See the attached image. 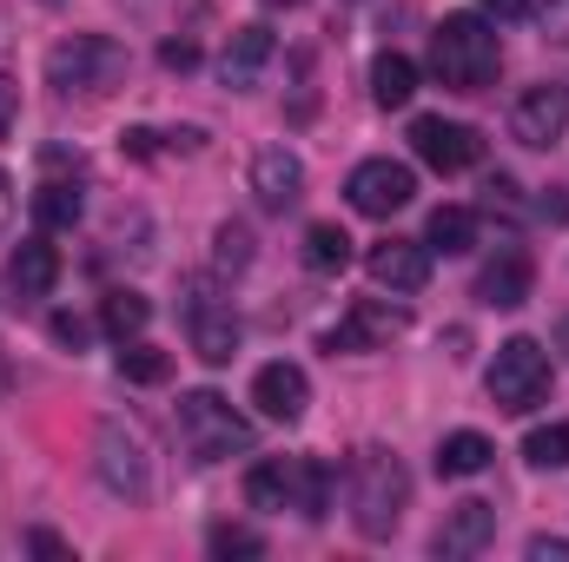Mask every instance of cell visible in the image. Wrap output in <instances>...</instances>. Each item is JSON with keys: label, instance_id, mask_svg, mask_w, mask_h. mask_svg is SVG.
Returning a JSON list of instances; mask_svg holds the SVG:
<instances>
[{"label": "cell", "instance_id": "6da1fadb", "mask_svg": "<svg viewBox=\"0 0 569 562\" xmlns=\"http://www.w3.org/2000/svg\"><path fill=\"white\" fill-rule=\"evenodd\" d=\"M345 503H351V523H358L365 543L398 536L405 503H411V470L398 463V450L365 443V450L351 456V470H345Z\"/></svg>", "mask_w": 569, "mask_h": 562}, {"label": "cell", "instance_id": "7a4b0ae2", "mask_svg": "<svg viewBox=\"0 0 569 562\" xmlns=\"http://www.w3.org/2000/svg\"><path fill=\"white\" fill-rule=\"evenodd\" d=\"M503 67V40L490 20L477 13H443L437 33H430V73L450 87V93H483Z\"/></svg>", "mask_w": 569, "mask_h": 562}, {"label": "cell", "instance_id": "3957f363", "mask_svg": "<svg viewBox=\"0 0 569 562\" xmlns=\"http://www.w3.org/2000/svg\"><path fill=\"white\" fill-rule=\"evenodd\" d=\"M246 503L252 510H298L305 523H318L331 510V470L311 456H266L246 476Z\"/></svg>", "mask_w": 569, "mask_h": 562}, {"label": "cell", "instance_id": "277c9868", "mask_svg": "<svg viewBox=\"0 0 569 562\" xmlns=\"http://www.w3.org/2000/svg\"><path fill=\"white\" fill-rule=\"evenodd\" d=\"M127 47L120 40H107V33H73V40H60L53 53H47V80L60 87V93H113L120 80H127Z\"/></svg>", "mask_w": 569, "mask_h": 562}, {"label": "cell", "instance_id": "5b68a950", "mask_svg": "<svg viewBox=\"0 0 569 562\" xmlns=\"http://www.w3.org/2000/svg\"><path fill=\"white\" fill-rule=\"evenodd\" d=\"M179 436L199 463H219V456H246L252 450V423L239 418L219 391H186L179 398Z\"/></svg>", "mask_w": 569, "mask_h": 562}, {"label": "cell", "instance_id": "8992f818", "mask_svg": "<svg viewBox=\"0 0 569 562\" xmlns=\"http://www.w3.org/2000/svg\"><path fill=\"white\" fill-rule=\"evenodd\" d=\"M543 398H550V351H543L537 338H510V344H497V364H490V404L510 411V418H523V411H537Z\"/></svg>", "mask_w": 569, "mask_h": 562}, {"label": "cell", "instance_id": "52a82bcc", "mask_svg": "<svg viewBox=\"0 0 569 562\" xmlns=\"http://www.w3.org/2000/svg\"><path fill=\"white\" fill-rule=\"evenodd\" d=\"M93 463H100V483H107L113 496H127V503H146V496H152L146 443H140V430H127L120 418L100 423V436H93Z\"/></svg>", "mask_w": 569, "mask_h": 562}, {"label": "cell", "instance_id": "ba28073f", "mask_svg": "<svg viewBox=\"0 0 569 562\" xmlns=\"http://www.w3.org/2000/svg\"><path fill=\"white\" fill-rule=\"evenodd\" d=\"M186 338L206 364H232L239 358V318H232V298H219L206 279L186 284Z\"/></svg>", "mask_w": 569, "mask_h": 562}, {"label": "cell", "instance_id": "9c48e42d", "mask_svg": "<svg viewBox=\"0 0 569 562\" xmlns=\"http://www.w3.org/2000/svg\"><path fill=\"white\" fill-rule=\"evenodd\" d=\"M345 199H351V212H365V219H391V212H405V205L418 199V172H411L405 159H365V165H351Z\"/></svg>", "mask_w": 569, "mask_h": 562}, {"label": "cell", "instance_id": "30bf717a", "mask_svg": "<svg viewBox=\"0 0 569 562\" xmlns=\"http://www.w3.org/2000/svg\"><path fill=\"white\" fill-rule=\"evenodd\" d=\"M411 311L405 304H385V298H358L331 331H325V351H385L391 338H405Z\"/></svg>", "mask_w": 569, "mask_h": 562}, {"label": "cell", "instance_id": "8fae6325", "mask_svg": "<svg viewBox=\"0 0 569 562\" xmlns=\"http://www.w3.org/2000/svg\"><path fill=\"white\" fill-rule=\"evenodd\" d=\"M563 133H569V87H557V80L530 87V93L510 107V140H523V145H537V152H550Z\"/></svg>", "mask_w": 569, "mask_h": 562}, {"label": "cell", "instance_id": "7c38bea8", "mask_svg": "<svg viewBox=\"0 0 569 562\" xmlns=\"http://www.w3.org/2000/svg\"><path fill=\"white\" fill-rule=\"evenodd\" d=\"M411 145H418V159H425V165H437V172H463V165H477V159H483L477 127H463V120H443V113L411 120Z\"/></svg>", "mask_w": 569, "mask_h": 562}, {"label": "cell", "instance_id": "4fadbf2b", "mask_svg": "<svg viewBox=\"0 0 569 562\" xmlns=\"http://www.w3.org/2000/svg\"><path fill=\"white\" fill-rule=\"evenodd\" d=\"M279 60V33L272 27H239L232 40H226V53H219V80L232 87V93H252L259 80H266V67Z\"/></svg>", "mask_w": 569, "mask_h": 562}, {"label": "cell", "instance_id": "5bb4252c", "mask_svg": "<svg viewBox=\"0 0 569 562\" xmlns=\"http://www.w3.org/2000/svg\"><path fill=\"white\" fill-rule=\"evenodd\" d=\"M365 272H371V284H378V291L411 298V291H425V279H430V245L385 239V245H371V252H365Z\"/></svg>", "mask_w": 569, "mask_h": 562}, {"label": "cell", "instance_id": "9a60e30c", "mask_svg": "<svg viewBox=\"0 0 569 562\" xmlns=\"http://www.w3.org/2000/svg\"><path fill=\"white\" fill-rule=\"evenodd\" d=\"M252 404H259L272 423H298L305 418V404H311V378H305L291 358L259 364V378H252Z\"/></svg>", "mask_w": 569, "mask_h": 562}, {"label": "cell", "instance_id": "2e32d148", "mask_svg": "<svg viewBox=\"0 0 569 562\" xmlns=\"http://www.w3.org/2000/svg\"><path fill=\"white\" fill-rule=\"evenodd\" d=\"M252 192H259L266 212L298 205V192H305V159H298L291 145H266V152L252 159Z\"/></svg>", "mask_w": 569, "mask_h": 562}, {"label": "cell", "instance_id": "e0dca14e", "mask_svg": "<svg viewBox=\"0 0 569 562\" xmlns=\"http://www.w3.org/2000/svg\"><path fill=\"white\" fill-rule=\"evenodd\" d=\"M490 536H497V510L470 496V503H457V510L443 516V530L430 536V550L457 562V556H477V550H490Z\"/></svg>", "mask_w": 569, "mask_h": 562}, {"label": "cell", "instance_id": "ac0fdd59", "mask_svg": "<svg viewBox=\"0 0 569 562\" xmlns=\"http://www.w3.org/2000/svg\"><path fill=\"white\" fill-rule=\"evenodd\" d=\"M530 284H537V265H530V252H497L483 272H477V298L490 304V311H517L523 298H530Z\"/></svg>", "mask_w": 569, "mask_h": 562}, {"label": "cell", "instance_id": "d6986e66", "mask_svg": "<svg viewBox=\"0 0 569 562\" xmlns=\"http://www.w3.org/2000/svg\"><path fill=\"white\" fill-rule=\"evenodd\" d=\"M60 279V252L47 245V239H27V245H13V265H7V284L20 291V298H47Z\"/></svg>", "mask_w": 569, "mask_h": 562}, {"label": "cell", "instance_id": "ffe728a7", "mask_svg": "<svg viewBox=\"0 0 569 562\" xmlns=\"http://www.w3.org/2000/svg\"><path fill=\"white\" fill-rule=\"evenodd\" d=\"M411 93H418V60L411 53H378L371 60V100L385 113H398V107H411Z\"/></svg>", "mask_w": 569, "mask_h": 562}, {"label": "cell", "instance_id": "44dd1931", "mask_svg": "<svg viewBox=\"0 0 569 562\" xmlns=\"http://www.w3.org/2000/svg\"><path fill=\"white\" fill-rule=\"evenodd\" d=\"M490 456H497V443H490L483 430H450V436L437 443V476H483Z\"/></svg>", "mask_w": 569, "mask_h": 562}, {"label": "cell", "instance_id": "7402d4cb", "mask_svg": "<svg viewBox=\"0 0 569 562\" xmlns=\"http://www.w3.org/2000/svg\"><path fill=\"white\" fill-rule=\"evenodd\" d=\"M425 245L430 252H443V259L470 252V245H477V212H470V205H437L430 225H425Z\"/></svg>", "mask_w": 569, "mask_h": 562}, {"label": "cell", "instance_id": "603a6c76", "mask_svg": "<svg viewBox=\"0 0 569 562\" xmlns=\"http://www.w3.org/2000/svg\"><path fill=\"white\" fill-rule=\"evenodd\" d=\"M80 212H87V199H80V185H73V179H47V185L33 192V219H40L47 232L80 225Z\"/></svg>", "mask_w": 569, "mask_h": 562}, {"label": "cell", "instance_id": "cb8c5ba5", "mask_svg": "<svg viewBox=\"0 0 569 562\" xmlns=\"http://www.w3.org/2000/svg\"><path fill=\"white\" fill-rule=\"evenodd\" d=\"M305 265L311 272H345L351 265V232L345 225H331V219H318V225H305Z\"/></svg>", "mask_w": 569, "mask_h": 562}, {"label": "cell", "instance_id": "d4e9b609", "mask_svg": "<svg viewBox=\"0 0 569 562\" xmlns=\"http://www.w3.org/2000/svg\"><path fill=\"white\" fill-rule=\"evenodd\" d=\"M146 318H152V304H146L140 291H107V304H100V331H107V338H120V344H127V338H140Z\"/></svg>", "mask_w": 569, "mask_h": 562}, {"label": "cell", "instance_id": "484cf974", "mask_svg": "<svg viewBox=\"0 0 569 562\" xmlns=\"http://www.w3.org/2000/svg\"><path fill=\"white\" fill-rule=\"evenodd\" d=\"M523 456H530L537 470H569V418L530 430V436H523Z\"/></svg>", "mask_w": 569, "mask_h": 562}, {"label": "cell", "instance_id": "4316f807", "mask_svg": "<svg viewBox=\"0 0 569 562\" xmlns=\"http://www.w3.org/2000/svg\"><path fill=\"white\" fill-rule=\"evenodd\" d=\"M120 378H133V384H166V378H172V358L152 351V344H127V351H120Z\"/></svg>", "mask_w": 569, "mask_h": 562}, {"label": "cell", "instance_id": "83f0119b", "mask_svg": "<svg viewBox=\"0 0 569 562\" xmlns=\"http://www.w3.org/2000/svg\"><path fill=\"white\" fill-rule=\"evenodd\" d=\"M212 556H266V536L246 523H219L212 530Z\"/></svg>", "mask_w": 569, "mask_h": 562}, {"label": "cell", "instance_id": "f1b7e54d", "mask_svg": "<svg viewBox=\"0 0 569 562\" xmlns=\"http://www.w3.org/2000/svg\"><path fill=\"white\" fill-rule=\"evenodd\" d=\"M219 265H226V272H246V265H252V232L232 225V219L219 225Z\"/></svg>", "mask_w": 569, "mask_h": 562}, {"label": "cell", "instance_id": "f546056e", "mask_svg": "<svg viewBox=\"0 0 569 562\" xmlns=\"http://www.w3.org/2000/svg\"><path fill=\"white\" fill-rule=\"evenodd\" d=\"M13 113H20V87H13V73L0 67V140L13 133Z\"/></svg>", "mask_w": 569, "mask_h": 562}, {"label": "cell", "instance_id": "4dcf8cb0", "mask_svg": "<svg viewBox=\"0 0 569 562\" xmlns=\"http://www.w3.org/2000/svg\"><path fill=\"white\" fill-rule=\"evenodd\" d=\"M47 331H53V344H73V351H80V344H87V324H80V318H73V311H60V318H53V324H47Z\"/></svg>", "mask_w": 569, "mask_h": 562}, {"label": "cell", "instance_id": "1f68e13d", "mask_svg": "<svg viewBox=\"0 0 569 562\" xmlns=\"http://www.w3.org/2000/svg\"><path fill=\"white\" fill-rule=\"evenodd\" d=\"M543 33L569 47V0H543Z\"/></svg>", "mask_w": 569, "mask_h": 562}, {"label": "cell", "instance_id": "d6a6232c", "mask_svg": "<svg viewBox=\"0 0 569 562\" xmlns=\"http://www.w3.org/2000/svg\"><path fill=\"white\" fill-rule=\"evenodd\" d=\"M530 562H569V536H530Z\"/></svg>", "mask_w": 569, "mask_h": 562}, {"label": "cell", "instance_id": "836d02e7", "mask_svg": "<svg viewBox=\"0 0 569 562\" xmlns=\"http://www.w3.org/2000/svg\"><path fill=\"white\" fill-rule=\"evenodd\" d=\"M159 60L186 73V67H199V47H192V40H166V47H159Z\"/></svg>", "mask_w": 569, "mask_h": 562}, {"label": "cell", "instance_id": "e575fe53", "mask_svg": "<svg viewBox=\"0 0 569 562\" xmlns=\"http://www.w3.org/2000/svg\"><path fill=\"white\" fill-rule=\"evenodd\" d=\"M7 225H13V179L0 172V239H7Z\"/></svg>", "mask_w": 569, "mask_h": 562}, {"label": "cell", "instance_id": "d590c367", "mask_svg": "<svg viewBox=\"0 0 569 562\" xmlns=\"http://www.w3.org/2000/svg\"><path fill=\"white\" fill-rule=\"evenodd\" d=\"M27 543H33V550H40V556H67V543H60V536H47V530H33V536H27Z\"/></svg>", "mask_w": 569, "mask_h": 562}, {"label": "cell", "instance_id": "8d00e7d4", "mask_svg": "<svg viewBox=\"0 0 569 562\" xmlns=\"http://www.w3.org/2000/svg\"><path fill=\"white\" fill-rule=\"evenodd\" d=\"M523 7H530V0H483V13H497V20H517Z\"/></svg>", "mask_w": 569, "mask_h": 562}, {"label": "cell", "instance_id": "74e56055", "mask_svg": "<svg viewBox=\"0 0 569 562\" xmlns=\"http://www.w3.org/2000/svg\"><path fill=\"white\" fill-rule=\"evenodd\" d=\"M557 344H563V351H569V318H563V331H557Z\"/></svg>", "mask_w": 569, "mask_h": 562}, {"label": "cell", "instance_id": "f35d334b", "mask_svg": "<svg viewBox=\"0 0 569 562\" xmlns=\"http://www.w3.org/2000/svg\"><path fill=\"white\" fill-rule=\"evenodd\" d=\"M266 7H298V0H266Z\"/></svg>", "mask_w": 569, "mask_h": 562}]
</instances>
